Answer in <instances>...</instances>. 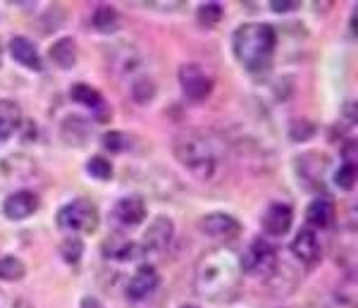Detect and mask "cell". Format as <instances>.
I'll return each mask as SVG.
<instances>
[{"instance_id": "8", "label": "cell", "mask_w": 358, "mask_h": 308, "mask_svg": "<svg viewBox=\"0 0 358 308\" xmlns=\"http://www.w3.org/2000/svg\"><path fill=\"white\" fill-rule=\"evenodd\" d=\"M199 230L203 232L206 237H213V239H234L241 232V225L234 215L213 211V213H206L203 218L199 220Z\"/></svg>"}, {"instance_id": "24", "label": "cell", "mask_w": 358, "mask_h": 308, "mask_svg": "<svg viewBox=\"0 0 358 308\" xmlns=\"http://www.w3.org/2000/svg\"><path fill=\"white\" fill-rule=\"evenodd\" d=\"M131 98L136 103H151L155 98V81L151 77H138L131 81Z\"/></svg>"}, {"instance_id": "6", "label": "cell", "mask_w": 358, "mask_h": 308, "mask_svg": "<svg viewBox=\"0 0 358 308\" xmlns=\"http://www.w3.org/2000/svg\"><path fill=\"white\" fill-rule=\"evenodd\" d=\"M179 86H182V94L194 103H201L210 96L213 91V77L196 62H187V65L179 67Z\"/></svg>"}, {"instance_id": "12", "label": "cell", "mask_w": 358, "mask_h": 308, "mask_svg": "<svg viewBox=\"0 0 358 308\" xmlns=\"http://www.w3.org/2000/svg\"><path fill=\"white\" fill-rule=\"evenodd\" d=\"M292 253L301 260L303 265H315L320 260V241H317V234L310 227H303L294 237L292 241Z\"/></svg>"}, {"instance_id": "14", "label": "cell", "mask_w": 358, "mask_h": 308, "mask_svg": "<svg viewBox=\"0 0 358 308\" xmlns=\"http://www.w3.org/2000/svg\"><path fill=\"white\" fill-rule=\"evenodd\" d=\"M10 55L15 57V62H20V65L27 69H34V72H38V69L43 67L36 46H34L27 36H15L10 41Z\"/></svg>"}, {"instance_id": "21", "label": "cell", "mask_w": 358, "mask_h": 308, "mask_svg": "<svg viewBox=\"0 0 358 308\" xmlns=\"http://www.w3.org/2000/svg\"><path fill=\"white\" fill-rule=\"evenodd\" d=\"M86 134H89V125H86V120L79 118V115H72V118H67L62 122V136H65L67 144L82 146Z\"/></svg>"}, {"instance_id": "16", "label": "cell", "mask_w": 358, "mask_h": 308, "mask_svg": "<svg viewBox=\"0 0 358 308\" xmlns=\"http://www.w3.org/2000/svg\"><path fill=\"white\" fill-rule=\"evenodd\" d=\"M22 125V108L17 106L13 98L0 101V141H8Z\"/></svg>"}, {"instance_id": "33", "label": "cell", "mask_w": 358, "mask_h": 308, "mask_svg": "<svg viewBox=\"0 0 358 308\" xmlns=\"http://www.w3.org/2000/svg\"><path fill=\"white\" fill-rule=\"evenodd\" d=\"M182 308H196V306H182Z\"/></svg>"}, {"instance_id": "9", "label": "cell", "mask_w": 358, "mask_h": 308, "mask_svg": "<svg viewBox=\"0 0 358 308\" xmlns=\"http://www.w3.org/2000/svg\"><path fill=\"white\" fill-rule=\"evenodd\" d=\"M113 218L117 220L120 225L124 227H136V225L143 223L146 218V203L138 194H129V196H122L113 208Z\"/></svg>"}, {"instance_id": "17", "label": "cell", "mask_w": 358, "mask_h": 308, "mask_svg": "<svg viewBox=\"0 0 358 308\" xmlns=\"http://www.w3.org/2000/svg\"><path fill=\"white\" fill-rule=\"evenodd\" d=\"M334 218V203L327 196H317L310 201V206L306 208V220H308L310 227H327Z\"/></svg>"}, {"instance_id": "11", "label": "cell", "mask_w": 358, "mask_h": 308, "mask_svg": "<svg viewBox=\"0 0 358 308\" xmlns=\"http://www.w3.org/2000/svg\"><path fill=\"white\" fill-rule=\"evenodd\" d=\"M38 211V196L34 191H15L3 203V213L8 220H27Z\"/></svg>"}, {"instance_id": "2", "label": "cell", "mask_w": 358, "mask_h": 308, "mask_svg": "<svg viewBox=\"0 0 358 308\" xmlns=\"http://www.w3.org/2000/svg\"><path fill=\"white\" fill-rule=\"evenodd\" d=\"M277 43L275 29L265 22H248L241 24L232 36L234 57L248 72H263L270 67Z\"/></svg>"}, {"instance_id": "18", "label": "cell", "mask_w": 358, "mask_h": 308, "mask_svg": "<svg viewBox=\"0 0 358 308\" xmlns=\"http://www.w3.org/2000/svg\"><path fill=\"white\" fill-rule=\"evenodd\" d=\"M296 167L306 182H317V179H322V174L327 170V155H322V153L299 155Z\"/></svg>"}, {"instance_id": "15", "label": "cell", "mask_w": 358, "mask_h": 308, "mask_svg": "<svg viewBox=\"0 0 358 308\" xmlns=\"http://www.w3.org/2000/svg\"><path fill=\"white\" fill-rule=\"evenodd\" d=\"M50 55V62L60 69H72L77 65V57H79V50H77V41L72 36H62L57 38L48 50Z\"/></svg>"}, {"instance_id": "7", "label": "cell", "mask_w": 358, "mask_h": 308, "mask_svg": "<svg viewBox=\"0 0 358 308\" xmlns=\"http://www.w3.org/2000/svg\"><path fill=\"white\" fill-rule=\"evenodd\" d=\"M172 237H175V223H172L167 215H155V218L148 223L146 232H143V241L138 244L141 251H153V253H160L170 246Z\"/></svg>"}, {"instance_id": "31", "label": "cell", "mask_w": 358, "mask_h": 308, "mask_svg": "<svg viewBox=\"0 0 358 308\" xmlns=\"http://www.w3.org/2000/svg\"><path fill=\"white\" fill-rule=\"evenodd\" d=\"M79 308H106V306H103L101 301L96 299V296H84V299H82V306H79Z\"/></svg>"}, {"instance_id": "20", "label": "cell", "mask_w": 358, "mask_h": 308, "mask_svg": "<svg viewBox=\"0 0 358 308\" xmlns=\"http://www.w3.org/2000/svg\"><path fill=\"white\" fill-rule=\"evenodd\" d=\"M117 22H120V17L110 5H98L94 10V17H91V24L101 34H113L115 29H117Z\"/></svg>"}, {"instance_id": "29", "label": "cell", "mask_w": 358, "mask_h": 308, "mask_svg": "<svg viewBox=\"0 0 358 308\" xmlns=\"http://www.w3.org/2000/svg\"><path fill=\"white\" fill-rule=\"evenodd\" d=\"M103 146L113 150V153H120V150L129 146V136L124 132H108V134H103Z\"/></svg>"}, {"instance_id": "1", "label": "cell", "mask_w": 358, "mask_h": 308, "mask_svg": "<svg viewBox=\"0 0 358 308\" xmlns=\"http://www.w3.org/2000/svg\"><path fill=\"white\" fill-rule=\"evenodd\" d=\"M241 265L239 255L232 248H210L196 260L194 287L201 299L208 304H232L241 289Z\"/></svg>"}, {"instance_id": "25", "label": "cell", "mask_w": 358, "mask_h": 308, "mask_svg": "<svg viewBox=\"0 0 358 308\" xmlns=\"http://www.w3.org/2000/svg\"><path fill=\"white\" fill-rule=\"evenodd\" d=\"M86 172L94 179H98V182H108L113 177V162L103 158V155H94V158H89V162H86Z\"/></svg>"}, {"instance_id": "28", "label": "cell", "mask_w": 358, "mask_h": 308, "mask_svg": "<svg viewBox=\"0 0 358 308\" xmlns=\"http://www.w3.org/2000/svg\"><path fill=\"white\" fill-rule=\"evenodd\" d=\"M334 184L344 191L354 189V184H356V165L354 162H344V165L339 167L337 174H334Z\"/></svg>"}, {"instance_id": "4", "label": "cell", "mask_w": 358, "mask_h": 308, "mask_svg": "<svg viewBox=\"0 0 358 308\" xmlns=\"http://www.w3.org/2000/svg\"><path fill=\"white\" fill-rule=\"evenodd\" d=\"M57 227L69 234H91L98 227V208L89 199H74L57 211Z\"/></svg>"}, {"instance_id": "32", "label": "cell", "mask_w": 358, "mask_h": 308, "mask_svg": "<svg viewBox=\"0 0 358 308\" xmlns=\"http://www.w3.org/2000/svg\"><path fill=\"white\" fill-rule=\"evenodd\" d=\"M0 308H13V304H10V299L5 296L3 292H0Z\"/></svg>"}, {"instance_id": "3", "label": "cell", "mask_w": 358, "mask_h": 308, "mask_svg": "<svg viewBox=\"0 0 358 308\" xmlns=\"http://www.w3.org/2000/svg\"><path fill=\"white\" fill-rule=\"evenodd\" d=\"M172 150H175V158L182 162L194 177L213 179V174L217 170L220 153H217L215 139L208 134V132L203 130L182 132V134L175 136Z\"/></svg>"}, {"instance_id": "23", "label": "cell", "mask_w": 358, "mask_h": 308, "mask_svg": "<svg viewBox=\"0 0 358 308\" xmlns=\"http://www.w3.org/2000/svg\"><path fill=\"white\" fill-rule=\"evenodd\" d=\"M222 15H224V10H222L220 3H203L199 10H196V20H199V24H203L208 29L220 24Z\"/></svg>"}, {"instance_id": "13", "label": "cell", "mask_w": 358, "mask_h": 308, "mask_svg": "<svg viewBox=\"0 0 358 308\" xmlns=\"http://www.w3.org/2000/svg\"><path fill=\"white\" fill-rule=\"evenodd\" d=\"M292 220H294L292 206H287V203H273L263 215V230L273 237H282L289 232Z\"/></svg>"}, {"instance_id": "26", "label": "cell", "mask_w": 358, "mask_h": 308, "mask_svg": "<svg viewBox=\"0 0 358 308\" xmlns=\"http://www.w3.org/2000/svg\"><path fill=\"white\" fill-rule=\"evenodd\" d=\"M60 253H62V260L69 265H77L82 260V253H84V244L79 237H67L60 246Z\"/></svg>"}, {"instance_id": "30", "label": "cell", "mask_w": 358, "mask_h": 308, "mask_svg": "<svg viewBox=\"0 0 358 308\" xmlns=\"http://www.w3.org/2000/svg\"><path fill=\"white\" fill-rule=\"evenodd\" d=\"M301 3H296V0H273L270 3V10L277 15H282V13H292V10H296Z\"/></svg>"}, {"instance_id": "22", "label": "cell", "mask_w": 358, "mask_h": 308, "mask_svg": "<svg viewBox=\"0 0 358 308\" xmlns=\"http://www.w3.org/2000/svg\"><path fill=\"white\" fill-rule=\"evenodd\" d=\"M27 275V268L17 255H0V280L3 282H20Z\"/></svg>"}, {"instance_id": "19", "label": "cell", "mask_w": 358, "mask_h": 308, "mask_svg": "<svg viewBox=\"0 0 358 308\" xmlns=\"http://www.w3.org/2000/svg\"><path fill=\"white\" fill-rule=\"evenodd\" d=\"M69 98H72L74 103H79V106H86L91 110H101L106 106L101 91H96L94 86H89V84H74L72 89H69Z\"/></svg>"}, {"instance_id": "27", "label": "cell", "mask_w": 358, "mask_h": 308, "mask_svg": "<svg viewBox=\"0 0 358 308\" xmlns=\"http://www.w3.org/2000/svg\"><path fill=\"white\" fill-rule=\"evenodd\" d=\"M315 134V125L306 118H296L289 122V139L292 141H308Z\"/></svg>"}, {"instance_id": "10", "label": "cell", "mask_w": 358, "mask_h": 308, "mask_svg": "<svg viewBox=\"0 0 358 308\" xmlns=\"http://www.w3.org/2000/svg\"><path fill=\"white\" fill-rule=\"evenodd\" d=\"M160 284V275L158 270L153 268V265H141L134 277L129 280V284H127V299L129 301H141L146 299V296H151L155 289H158Z\"/></svg>"}, {"instance_id": "5", "label": "cell", "mask_w": 358, "mask_h": 308, "mask_svg": "<svg viewBox=\"0 0 358 308\" xmlns=\"http://www.w3.org/2000/svg\"><path fill=\"white\" fill-rule=\"evenodd\" d=\"M239 265L241 275H268L277 265V251L265 239H256L239 258Z\"/></svg>"}]
</instances>
